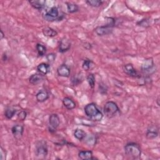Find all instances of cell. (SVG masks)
Listing matches in <instances>:
<instances>
[{
    "label": "cell",
    "instance_id": "14",
    "mask_svg": "<svg viewBox=\"0 0 160 160\" xmlns=\"http://www.w3.org/2000/svg\"><path fill=\"white\" fill-rule=\"evenodd\" d=\"M44 80V75L38 72L31 74L29 78V82L32 85H38Z\"/></svg>",
    "mask_w": 160,
    "mask_h": 160
},
{
    "label": "cell",
    "instance_id": "6",
    "mask_svg": "<svg viewBox=\"0 0 160 160\" xmlns=\"http://www.w3.org/2000/svg\"><path fill=\"white\" fill-rule=\"evenodd\" d=\"M156 71V66L154 62L153 59L149 58L144 59L141 65V71L146 76H150L154 74Z\"/></svg>",
    "mask_w": 160,
    "mask_h": 160
},
{
    "label": "cell",
    "instance_id": "13",
    "mask_svg": "<svg viewBox=\"0 0 160 160\" xmlns=\"http://www.w3.org/2000/svg\"><path fill=\"white\" fill-rule=\"evenodd\" d=\"M57 74L60 77L69 78L71 74L70 68L67 64H62L58 67Z\"/></svg>",
    "mask_w": 160,
    "mask_h": 160
},
{
    "label": "cell",
    "instance_id": "11",
    "mask_svg": "<svg viewBox=\"0 0 160 160\" xmlns=\"http://www.w3.org/2000/svg\"><path fill=\"white\" fill-rule=\"evenodd\" d=\"M71 47V42L69 39L66 38H62L59 42L58 45V50L61 53H64L68 51Z\"/></svg>",
    "mask_w": 160,
    "mask_h": 160
},
{
    "label": "cell",
    "instance_id": "18",
    "mask_svg": "<svg viewBox=\"0 0 160 160\" xmlns=\"http://www.w3.org/2000/svg\"><path fill=\"white\" fill-rule=\"evenodd\" d=\"M30 5L35 9L41 10L46 6V1L45 0H32L28 1Z\"/></svg>",
    "mask_w": 160,
    "mask_h": 160
},
{
    "label": "cell",
    "instance_id": "27",
    "mask_svg": "<svg viewBox=\"0 0 160 160\" xmlns=\"http://www.w3.org/2000/svg\"><path fill=\"white\" fill-rule=\"evenodd\" d=\"M87 81L89 84V86H90L91 88L93 89L95 86V82H96V79H95V76L94 74L92 73H89L87 77H86Z\"/></svg>",
    "mask_w": 160,
    "mask_h": 160
},
{
    "label": "cell",
    "instance_id": "33",
    "mask_svg": "<svg viewBox=\"0 0 160 160\" xmlns=\"http://www.w3.org/2000/svg\"><path fill=\"white\" fill-rule=\"evenodd\" d=\"M82 46H83L84 48L85 49H88V48H89V49H91L92 48V45H91L89 42H85L83 44Z\"/></svg>",
    "mask_w": 160,
    "mask_h": 160
},
{
    "label": "cell",
    "instance_id": "5",
    "mask_svg": "<svg viewBox=\"0 0 160 160\" xmlns=\"http://www.w3.org/2000/svg\"><path fill=\"white\" fill-rule=\"evenodd\" d=\"M103 112L108 118H112L120 113V109L116 102L112 101H107L103 108Z\"/></svg>",
    "mask_w": 160,
    "mask_h": 160
},
{
    "label": "cell",
    "instance_id": "30",
    "mask_svg": "<svg viewBox=\"0 0 160 160\" xmlns=\"http://www.w3.org/2000/svg\"><path fill=\"white\" fill-rule=\"evenodd\" d=\"M99 92L102 94H107L108 91V87L103 82H99Z\"/></svg>",
    "mask_w": 160,
    "mask_h": 160
},
{
    "label": "cell",
    "instance_id": "19",
    "mask_svg": "<svg viewBox=\"0 0 160 160\" xmlns=\"http://www.w3.org/2000/svg\"><path fill=\"white\" fill-rule=\"evenodd\" d=\"M37 70L39 73L46 75L50 72V65L46 62H41L38 65Z\"/></svg>",
    "mask_w": 160,
    "mask_h": 160
},
{
    "label": "cell",
    "instance_id": "21",
    "mask_svg": "<svg viewBox=\"0 0 160 160\" xmlns=\"http://www.w3.org/2000/svg\"><path fill=\"white\" fill-rule=\"evenodd\" d=\"M17 111H18V109L14 106L8 107L4 111V116L6 118V119H11L16 114Z\"/></svg>",
    "mask_w": 160,
    "mask_h": 160
},
{
    "label": "cell",
    "instance_id": "9",
    "mask_svg": "<svg viewBox=\"0 0 160 160\" xmlns=\"http://www.w3.org/2000/svg\"><path fill=\"white\" fill-rule=\"evenodd\" d=\"M123 71L128 76L134 78H140L141 76L137 70L134 68L132 64L128 63L123 66Z\"/></svg>",
    "mask_w": 160,
    "mask_h": 160
},
{
    "label": "cell",
    "instance_id": "24",
    "mask_svg": "<svg viewBox=\"0 0 160 160\" xmlns=\"http://www.w3.org/2000/svg\"><path fill=\"white\" fill-rule=\"evenodd\" d=\"M66 8H67L68 12L69 13L72 14V13L77 12L79 9V8L78 5L75 4V3L68 2H66Z\"/></svg>",
    "mask_w": 160,
    "mask_h": 160
},
{
    "label": "cell",
    "instance_id": "8",
    "mask_svg": "<svg viewBox=\"0 0 160 160\" xmlns=\"http://www.w3.org/2000/svg\"><path fill=\"white\" fill-rule=\"evenodd\" d=\"M59 124H60V119L59 116L56 113H53L51 114L49 117V126H48L49 131L51 133L55 132L58 128L59 127Z\"/></svg>",
    "mask_w": 160,
    "mask_h": 160
},
{
    "label": "cell",
    "instance_id": "28",
    "mask_svg": "<svg viewBox=\"0 0 160 160\" xmlns=\"http://www.w3.org/2000/svg\"><path fill=\"white\" fill-rule=\"evenodd\" d=\"M150 23H151L150 19L146 18H143L141 20L138 21L136 22V24L139 26H141V27L148 28V27H149Z\"/></svg>",
    "mask_w": 160,
    "mask_h": 160
},
{
    "label": "cell",
    "instance_id": "15",
    "mask_svg": "<svg viewBox=\"0 0 160 160\" xmlns=\"http://www.w3.org/2000/svg\"><path fill=\"white\" fill-rule=\"evenodd\" d=\"M49 98V92L46 89H40L36 94V101L39 102H44Z\"/></svg>",
    "mask_w": 160,
    "mask_h": 160
},
{
    "label": "cell",
    "instance_id": "4",
    "mask_svg": "<svg viewBox=\"0 0 160 160\" xmlns=\"http://www.w3.org/2000/svg\"><path fill=\"white\" fill-rule=\"evenodd\" d=\"M64 13H61L57 6H52L49 10L42 14V18L48 22L62 21L64 18Z\"/></svg>",
    "mask_w": 160,
    "mask_h": 160
},
{
    "label": "cell",
    "instance_id": "34",
    "mask_svg": "<svg viewBox=\"0 0 160 160\" xmlns=\"http://www.w3.org/2000/svg\"><path fill=\"white\" fill-rule=\"evenodd\" d=\"M4 38V34L2 30L0 31V39H2Z\"/></svg>",
    "mask_w": 160,
    "mask_h": 160
},
{
    "label": "cell",
    "instance_id": "29",
    "mask_svg": "<svg viewBox=\"0 0 160 160\" xmlns=\"http://www.w3.org/2000/svg\"><path fill=\"white\" fill-rule=\"evenodd\" d=\"M71 83L73 86H77L82 82V77L80 74H76L71 78Z\"/></svg>",
    "mask_w": 160,
    "mask_h": 160
},
{
    "label": "cell",
    "instance_id": "32",
    "mask_svg": "<svg viewBox=\"0 0 160 160\" xmlns=\"http://www.w3.org/2000/svg\"><path fill=\"white\" fill-rule=\"evenodd\" d=\"M56 54H54V53H49L48 55H46V59H47L48 62H49V64L53 63L56 59Z\"/></svg>",
    "mask_w": 160,
    "mask_h": 160
},
{
    "label": "cell",
    "instance_id": "26",
    "mask_svg": "<svg viewBox=\"0 0 160 160\" xmlns=\"http://www.w3.org/2000/svg\"><path fill=\"white\" fill-rule=\"evenodd\" d=\"M104 1L101 0H87L86 1V3L89 6L93 8H99L103 4Z\"/></svg>",
    "mask_w": 160,
    "mask_h": 160
},
{
    "label": "cell",
    "instance_id": "31",
    "mask_svg": "<svg viewBox=\"0 0 160 160\" xmlns=\"http://www.w3.org/2000/svg\"><path fill=\"white\" fill-rule=\"evenodd\" d=\"M28 116V113L25 110H22L20 111V112H19L17 114L18 116V119L19 121H24L26 119V117Z\"/></svg>",
    "mask_w": 160,
    "mask_h": 160
},
{
    "label": "cell",
    "instance_id": "17",
    "mask_svg": "<svg viewBox=\"0 0 160 160\" xmlns=\"http://www.w3.org/2000/svg\"><path fill=\"white\" fill-rule=\"evenodd\" d=\"M62 104L68 110H72L74 109L76 106L74 100L69 97H64L62 99Z\"/></svg>",
    "mask_w": 160,
    "mask_h": 160
},
{
    "label": "cell",
    "instance_id": "3",
    "mask_svg": "<svg viewBox=\"0 0 160 160\" xmlns=\"http://www.w3.org/2000/svg\"><path fill=\"white\" fill-rule=\"evenodd\" d=\"M115 18H107V23L104 25L97 26L94 29V32L98 36H104L111 34L113 31V28L115 26Z\"/></svg>",
    "mask_w": 160,
    "mask_h": 160
},
{
    "label": "cell",
    "instance_id": "10",
    "mask_svg": "<svg viewBox=\"0 0 160 160\" xmlns=\"http://www.w3.org/2000/svg\"><path fill=\"white\" fill-rule=\"evenodd\" d=\"M159 135V128L155 125L152 124L148 126L146 132V137L148 139H153L156 138Z\"/></svg>",
    "mask_w": 160,
    "mask_h": 160
},
{
    "label": "cell",
    "instance_id": "16",
    "mask_svg": "<svg viewBox=\"0 0 160 160\" xmlns=\"http://www.w3.org/2000/svg\"><path fill=\"white\" fill-rule=\"evenodd\" d=\"M78 157L82 160H90L96 159L93 157L92 152L91 150H82L78 152Z\"/></svg>",
    "mask_w": 160,
    "mask_h": 160
},
{
    "label": "cell",
    "instance_id": "7",
    "mask_svg": "<svg viewBox=\"0 0 160 160\" xmlns=\"http://www.w3.org/2000/svg\"><path fill=\"white\" fill-rule=\"evenodd\" d=\"M48 154V147L46 141H39L35 146V154L39 158H45Z\"/></svg>",
    "mask_w": 160,
    "mask_h": 160
},
{
    "label": "cell",
    "instance_id": "22",
    "mask_svg": "<svg viewBox=\"0 0 160 160\" xmlns=\"http://www.w3.org/2000/svg\"><path fill=\"white\" fill-rule=\"evenodd\" d=\"M74 136L76 139H77L79 141H82L84 140L87 134L86 132L80 128H76L74 131Z\"/></svg>",
    "mask_w": 160,
    "mask_h": 160
},
{
    "label": "cell",
    "instance_id": "1",
    "mask_svg": "<svg viewBox=\"0 0 160 160\" xmlns=\"http://www.w3.org/2000/svg\"><path fill=\"white\" fill-rule=\"evenodd\" d=\"M84 111L86 116L91 121L98 122L103 118L102 112L94 102L87 104L84 108Z\"/></svg>",
    "mask_w": 160,
    "mask_h": 160
},
{
    "label": "cell",
    "instance_id": "25",
    "mask_svg": "<svg viewBox=\"0 0 160 160\" xmlns=\"http://www.w3.org/2000/svg\"><path fill=\"white\" fill-rule=\"evenodd\" d=\"M36 49L39 56H44L46 55L47 49L45 46L41 43H37L36 45Z\"/></svg>",
    "mask_w": 160,
    "mask_h": 160
},
{
    "label": "cell",
    "instance_id": "12",
    "mask_svg": "<svg viewBox=\"0 0 160 160\" xmlns=\"http://www.w3.org/2000/svg\"><path fill=\"white\" fill-rule=\"evenodd\" d=\"M24 127L21 124H15L11 128V132L13 135V137L17 139H20L24 133Z\"/></svg>",
    "mask_w": 160,
    "mask_h": 160
},
{
    "label": "cell",
    "instance_id": "23",
    "mask_svg": "<svg viewBox=\"0 0 160 160\" xmlns=\"http://www.w3.org/2000/svg\"><path fill=\"white\" fill-rule=\"evenodd\" d=\"M95 63L89 59H85L82 64V68L85 71L92 70L95 67Z\"/></svg>",
    "mask_w": 160,
    "mask_h": 160
},
{
    "label": "cell",
    "instance_id": "2",
    "mask_svg": "<svg viewBox=\"0 0 160 160\" xmlns=\"http://www.w3.org/2000/svg\"><path fill=\"white\" fill-rule=\"evenodd\" d=\"M126 156L132 159H139L141 155V148L139 144L134 142L127 143L124 148Z\"/></svg>",
    "mask_w": 160,
    "mask_h": 160
},
{
    "label": "cell",
    "instance_id": "20",
    "mask_svg": "<svg viewBox=\"0 0 160 160\" xmlns=\"http://www.w3.org/2000/svg\"><path fill=\"white\" fill-rule=\"evenodd\" d=\"M42 32L44 36L48 38H53L58 35V32L53 28L49 26L44 28L42 30Z\"/></svg>",
    "mask_w": 160,
    "mask_h": 160
}]
</instances>
